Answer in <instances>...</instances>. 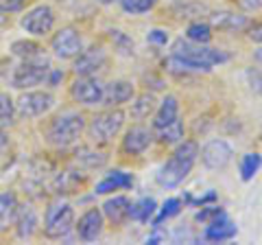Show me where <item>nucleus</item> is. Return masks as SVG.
I'll return each mask as SVG.
<instances>
[{
    "label": "nucleus",
    "mask_w": 262,
    "mask_h": 245,
    "mask_svg": "<svg viewBox=\"0 0 262 245\" xmlns=\"http://www.w3.org/2000/svg\"><path fill=\"white\" fill-rule=\"evenodd\" d=\"M196 156H199V145L194 140H184L177 145V149L173 151V156L168 158V162L160 169L158 182L166 189H175L177 184H182L186 175L192 171Z\"/></svg>",
    "instance_id": "1"
},
{
    "label": "nucleus",
    "mask_w": 262,
    "mask_h": 245,
    "mask_svg": "<svg viewBox=\"0 0 262 245\" xmlns=\"http://www.w3.org/2000/svg\"><path fill=\"white\" fill-rule=\"evenodd\" d=\"M85 129V116L77 112H66L55 116L46 127V142L57 147V149H66V147L75 145L79 136Z\"/></svg>",
    "instance_id": "2"
},
{
    "label": "nucleus",
    "mask_w": 262,
    "mask_h": 245,
    "mask_svg": "<svg viewBox=\"0 0 262 245\" xmlns=\"http://www.w3.org/2000/svg\"><path fill=\"white\" fill-rule=\"evenodd\" d=\"M75 226V210L66 201L48 203L44 212V236L46 239H63Z\"/></svg>",
    "instance_id": "3"
},
{
    "label": "nucleus",
    "mask_w": 262,
    "mask_h": 245,
    "mask_svg": "<svg viewBox=\"0 0 262 245\" xmlns=\"http://www.w3.org/2000/svg\"><path fill=\"white\" fill-rule=\"evenodd\" d=\"M122 125H125V112L118 108H112V110L96 114V116L90 120L88 134L96 145H105L120 132Z\"/></svg>",
    "instance_id": "4"
},
{
    "label": "nucleus",
    "mask_w": 262,
    "mask_h": 245,
    "mask_svg": "<svg viewBox=\"0 0 262 245\" xmlns=\"http://www.w3.org/2000/svg\"><path fill=\"white\" fill-rule=\"evenodd\" d=\"M173 55L182 57V59H190L196 64H203V66H214V64H225L229 59V55L223 51H216V48H210L208 44H194L190 39H177L173 44Z\"/></svg>",
    "instance_id": "5"
},
{
    "label": "nucleus",
    "mask_w": 262,
    "mask_h": 245,
    "mask_svg": "<svg viewBox=\"0 0 262 245\" xmlns=\"http://www.w3.org/2000/svg\"><path fill=\"white\" fill-rule=\"evenodd\" d=\"M48 72H51V64L44 59H29V62H22L18 68L13 70L11 75V86L18 88V90H29L33 86H39L44 84Z\"/></svg>",
    "instance_id": "6"
},
{
    "label": "nucleus",
    "mask_w": 262,
    "mask_h": 245,
    "mask_svg": "<svg viewBox=\"0 0 262 245\" xmlns=\"http://www.w3.org/2000/svg\"><path fill=\"white\" fill-rule=\"evenodd\" d=\"M22 29L33 37H44L55 29V11L48 5H37L22 15Z\"/></svg>",
    "instance_id": "7"
},
{
    "label": "nucleus",
    "mask_w": 262,
    "mask_h": 245,
    "mask_svg": "<svg viewBox=\"0 0 262 245\" xmlns=\"http://www.w3.org/2000/svg\"><path fill=\"white\" fill-rule=\"evenodd\" d=\"M51 48H53L55 57H59V59H75V57L83 51V37H81L79 29L63 27L53 35Z\"/></svg>",
    "instance_id": "8"
},
{
    "label": "nucleus",
    "mask_w": 262,
    "mask_h": 245,
    "mask_svg": "<svg viewBox=\"0 0 262 245\" xmlns=\"http://www.w3.org/2000/svg\"><path fill=\"white\" fill-rule=\"evenodd\" d=\"M55 108V96L51 92H27L15 103V112L24 118H37Z\"/></svg>",
    "instance_id": "9"
},
{
    "label": "nucleus",
    "mask_w": 262,
    "mask_h": 245,
    "mask_svg": "<svg viewBox=\"0 0 262 245\" xmlns=\"http://www.w3.org/2000/svg\"><path fill=\"white\" fill-rule=\"evenodd\" d=\"M107 66V51L103 46H90L75 57V75L77 77H94Z\"/></svg>",
    "instance_id": "10"
},
{
    "label": "nucleus",
    "mask_w": 262,
    "mask_h": 245,
    "mask_svg": "<svg viewBox=\"0 0 262 245\" xmlns=\"http://www.w3.org/2000/svg\"><path fill=\"white\" fill-rule=\"evenodd\" d=\"M70 96L81 105H96L103 101V84L96 77H77L70 86Z\"/></svg>",
    "instance_id": "11"
},
{
    "label": "nucleus",
    "mask_w": 262,
    "mask_h": 245,
    "mask_svg": "<svg viewBox=\"0 0 262 245\" xmlns=\"http://www.w3.org/2000/svg\"><path fill=\"white\" fill-rule=\"evenodd\" d=\"M232 147L225 140H210L206 147L201 149V160L208 169H223L232 162Z\"/></svg>",
    "instance_id": "12"
},
{
    "label": "nucleus",
    "mask_w": 262,
    "mask_h": 245,
    "mask_svg": "<svg viewBox=\"0 0 262 245\" xmlns=\"http://www.w3.org/2000/svg\"><path fill=\"white\" fill-rule=\"evenodd\" d=\"M101 232H103V210L98 208L85 210L77 223V236L83 243H92L101 236Z\"/></svg>",
    "instance_id": "13"
},
{
    "label": "nucleus",
    "mask_w": 262,
    "mask_h": 245,
    "mask_svg": "<svg viewBox=\"0 0 262 245\" xmlns=\"http://www.w3.org/2000/svg\"><path fill=\"white\" fill-rule=\"evenodd\" d=\"M151 140H153L151 129L136 125L125 134V138H122V151L129 153V156H140V153L146 151V147L151 145Z\"/></svg>",
    "instance_id": "14"
},
{
    "label": "nucleus",
    "mask_w": 262,
    "mask_h": 245,
    "mask_svg": "<svg viewBox=\"0 0 262 245\" xmlns=\"http://www.w3.org/2000/svg\"><path fill=\"white\" fill-rule=\"evenodd\" d=\"M134 94H136V90L134 86L129 84V81H112V84L107 86H103V101L105 105H110V108H116V105H122V103H127L134 99Z\"/></svg>",
    "instance_id": "15"
},
{
    "label": "nucleus",
    "mask_w": 262,
    "mask_h": 245,
    "mask_svg": "<svg viewBox=\"0 0 262 245\" xmlns=\"http://www.w3.org/2000/svg\"><path fill=\"white\" fill-rule=\"evenodd\" d=\"M13 226H15V234H18V239L27 241L31 239L33 234L37 230V212L33 206H18L15 210V219H13Z\"/></svg>",
    "instance_id": "16"
},
{
    "label": "nucleus",
    "mask_w": 262,
    "mask_h": 245,
    "mask_svg": "<svg viewBox=\"0 0 262 245\" xmlns=\"http://www.w3.org/2000/svg\"><path fill=\"white\" fill-rule=\"evenodd\" d=\"M134 186V175L125 173V171H112L110 175H105L101 182L96 184L94 193L96 195H107L114 191H120V189H131Z\"/></svg>",
    "instance_id": "17"
},
{
    "label": "nucleus",
    "mask_w": 262,
    "mask_h": 245,
    "mask_svg": "<svg viewBox=\"0 0 262 245\" xmlns=\"http://www.w3.org/2000/svg\"><path fill=\"white\" fill-rule=\"evenodd\" d=\"M129 206H131V201L127 197H122V195L110 197L103 203V217H107L114 226H120L129 219Z\"/></svg>",
    "instance_id": "18"
},
{
    "label": "nucleus",
    "mask_w": 262,
    "mask_h": 245,
    "mask_svg": "<svg viewBox=\"0 0 262 245\" xmlns=\"http://www.w3.org/2000/svg\"><path fill=\"white\" fill-rule=\"evenodd\" d=\"M236 226L229 221L227 215H221L216 217L214 221H210L208 228H206V239L208 241H229L236 236Z\"/></svg>",
    "instance_id": "19"
},
{
    "label": "nucleus",
    "mask_w": 262,
    "mask_h": 245,
    "mask_svg": "<svg viewBox=\"0 0 262 245\" xmlns=\"http://www.w3.org/2000/svg\"><path fill=\"white\" fill-rule=\"evenodd\" d=\"M164 68L166 72H173V75H199V72H210V66H203V64H196L190 59H182L177 55H170L168 59H164Z\"/></svg>",
    "instance_id": "20"
},
{
    "label": "nucleus",
    "mask_w": 262,
    "mask_h": 245,
    "mask_svg": "<svg viewBox=\"0 0 262 245\" xmlns=\"http://www.w3.org/2000/svg\"><path fill=\"white\" fill-rule=\"evenodd\" d=\"M18 206H20V201H18V197H15V193H11V191L0 193V232L9 230V228L13 226Z\"/></svg>",
    "instance_id": "21"
},
{
    "label": "nucleus",
    "mask_w": 262,
    "mask_h": 245,
    "mask_svg": "<svg viewBox=\"0 0 262 245\" xmlns=\"http://www.w3.org/2000/svg\"><path fill=\"white\" fill-rule=\"evenodd\" d=\"M210 22H212V27L223 29V31H238V29L247 27V18H245V15H238V13H232V11L212 13Z\"/></svg>",
    "instance_id": "22"
},
{
    "label": "nucleus",
    "mask_w": 262,
    "mask_h": 245,
    "mask_svg": "<svg viewBox=\"0 0 262 245\" xmlns=\"http://www.w3.org/2000/svg\"><path fill=\"white\" fill-rule=\"evenodd\" d=\"M177 112H179V103L175 96H166V99L162 101L160 105V110L155 112V118H153V129H162V127H166L168 122H173L177 118Z\"/></svg>",
    "instance_id": "23"
},
{
    "label": "nucleus",
    "mask_w": 262,
    "mask_h": 245,
    "mask_svg": "<svg viewBox=\"0 0 262 245\" xmlns=\"http://www.w3.org/2000/svg\"><path fill=\"white\" fill-rule=\"evenodd\" d=\"M11 51L15 57H20L22 62H29V59H44V51L42 46L37 42H33V39H18V42H13Z\"/></svg>",
    "instance_id": "24"
},
{
    "label": "nucleus",
    "mask_w": 262,
    "mask_h": 245,
    "mask_svg": "<svg viewBox=\"0 0 262 245\" xmlns=\"http://www.w3.org/2000/svg\"><path fill=\"white\" fill-rule=\"evenodd\" d=\"M155 208H158L155 199L153 197H144V199H140L138 203H131V206H129V219H134V221H140V223H146L153 217Z\"/></svg>",
    "instance_id": "25"
},
{
    "label": "nucleus",
    "mask_w": 262,
    "mask_h": 245,
    "mask_svg": "<svg viewBox=\"0 0 262 245\" xmlns=\"http://www.w3.org/2000/svg\"><path fill=\"white\" fill-rule=\"evenodd\" d=\"M158 138H160V142L162 145H175V142H182L184 140V122L182 120H173V122H168L166 127H162V129H158Z\"/></svg>",
    "instance_id": "26"
},
{
    "label": "nucleus",
    "mask_w": 262,
    "mask_h": 245,
    "mask_svg": "<svg viewBox=\"0 0 262 245\" xmlns=\"http://www.w3.org/2000/svg\"><path fill=\"white\" fill-rule=\"evenodd\" d=\"M153 112H155V96L149 94V92L140 94L134 103H131V116H134L136 120H142Z\"/></svg>",
    "instance_id": "27"
},
{
    "label": "nucleus",
    "mask_w": 262,
    "mask_h": 245,
    "mask_svg": "<svg viewBox=\"0 0 262 245\" xmlns=\"http://www.w3.org/2000/svg\"><path fill=\"white\" fill-rule=\"evenodd\" d=\"M186 37L194 44H210L212 42V27L206 22H192L186 31Z\"/></svg>",
    "instance_id": "28"
},
{
    "label": "nucleus",
    "mask_w": 262,
    "mask_h": 245,
    "mask_svg": "<svg viewBox=\"0 0 262 245\" xmlns=\"http://www.w3.org/2000/svg\"><path fill=\"white\" fill-rule=\"evenodd\" d=\"M260 167H262L260 153H247V156H243V160H241V177L245 182H249V179L260 171Z\"/></svg>",
    "instance_id": "29"
},
{
    "label": "nucleus",
    "mask_w": 262,
    "mask_h": 245,
    "mask_svg": "<svg viewBox=\"0 0 262 245\" xmlns=\"http://www.w3.org/2000/svg\"><path fill=\"white\" fill-rule=\"evenodd\" d=\"M15 120V103L9 94L0 92V127H9Z\"/></svg>",
    "instance_id": "30"
},
{
    "label": "nucleus",
    "mask_w": 262,
    "mask_h": 245,
    "mask_svg": "<svg viewBox=\"0 0 262 245\" xmlns=\"http://www.w3.org/2000/svg\"><path fill=\"white\" fill-rule=\"evenodd\" d=\"M122 11H127L131 15H138V13H146L151 11L155 5H158V0H118Z\"/></svg>",
    "instance_id": "31"
},
{
    "label": "nucleus",
    "mask_w": 262,
    "mask_h": 245,
    "mask_svg": "<svg viewBox=\"0 0 262 245\" xmlns=\"http://www.w3.org/2000/svg\"><path fill=\"white\" fill-rule=\"evenodd\" d=\"M179 208H182V199H177V197H170V199H166L164 201V206H162V210H160V215H158V219L153 221V226H160L164 219H168V217H175L177 212H179Z\"/></svg>",
    "instance_id": "32"
},
{
    "label": "nucleus",
    "mask_w": 262,
    "mask_h": 245,
    "mask_svg": "<svg viewBox=\"0 0 262 245\" xmlns=\"http://www.w3.org/2000/svg\"><path fill=\"white\" fill-rule=\"evenodd\" d=\"M110 37H112V42L116 44V48H118L120 53H125V55L134 53V42H131V39L125 33H122V31H116V29L110 31Z\"/></svg>",
    "instance_id": "33"
},
{
    "label": "nucleus",
    "mask_w": 262,
    "mask_h": 245,
    "mask_svg": "<svg viewBox=\"0 0 262 245\" xmlns=\"http://www.w3.org/2000/svg\"><path fill=\"white\" fill-rule=\"evenodd\" d=\"M221 215H225V212L223 210H221V208H216V206H210V208H203L201 212H196V221H199V223H210V221H214V219L216 217H221Z\"/></svg>",
    "instance_id": "34"
},
{
    "label": "nucleus",
    "mask_w": 262,
    "mask_h": 245,
    "mask_svg": "<svg viewBox=\"0 0 262 245\" xmlns=\"http://www.w3.org/2000/svg\"><path fill=\"white\" fill-rule=\"evenodd\" d=\"M27 0H0V11L5 13H18L24 9Z\"/></svg>",
    "instance_id": "35"
},
{
    "label": "nucleus",
    "mask_w": 262,
    "mask_h": 245,
    "mask_svg": "<svg viewBox=\"0 0 262 245\" xmlns=\"http://www.w3.org/2000/svg\"><path fill=\"white\" fill-rule=\"evenodd\" d=\"M149 42H153V44H166L168 42V33H166V31H160V29H153L149 33Z\"/></svg>",
    "instance_id": "36"
},
{
    "label": "nucleus",
    "mask_w": 262,
    "mask_h": 245,
    "mask_svg": "<svg viewBox=\"0 0 262 245\" xmlns=\"http://www.w3.org/2000/svg\"><path fill=\"white\" fill-rule=\"evenodd\" d=\"M61 79H63V72H61V70H57V68H51V72H48V77H46V84L55 88Z\"/></svg>",
    "instance_id": "37"
},
{
    "label": "nucleus",
    "mask_w": 262,
    "mask_h": 245,
    "mask_svg": "<svg viewBox=\"0 0 262 245\" xmlns=\"http://www.w3.org/2000/svg\"><path fill=\"white\" fill-rule=\"evenodd\" d=\"M249 39H253V42L262 44V22L253 24V27H249Z\"/></svg>",
    "instance_id": "38"
},
{
    "label": "nucleus",
    "mask_w": 262,
    "mask_h": 245,
    "mask_svg": "<svg viewBox=\"0 0 262 245\" xmlns=\"http://www.w3.org/2000/svg\"><path fill=\"white\" fill-rule=\"evenodd\" d=\"M7 149H9V136H7L5 127H0V158L7 153Z\"/></svg>",
    "instance_id": "39"
},
{
    "label": "nucleus",
    "mask_w": 262,
    "mask_h": 245,
    "mask_svg": "<svg viewBox=\"0 0 262 245\" xmlns=\"http://www.w3.org/2000/svg\"><path fill=\"white\" fill-rule=\"evenodd\" d=\"M241 7L247 11H256L262 7V0H241Z\"/></svg>",
    "instance_id": "40"
},
{
    "label": "nucleus",
    "mask_w": 262,
    "mask_h": 245,
    "mask_svg": "<svg viewBox=\"0 0 262 245\" xmlns=\"http://www.w3.org/2000/svg\"><path fill=\"white\" fill-rule=\"evenodd\" d=\"M7 22H9V18H7V15H5V11H0V27H5Z\"/></svg>",
    "instance_id": "41"
},
{
    "label": "nucleus",
    "mask_w": 262,
    "mask_h": 245,
    "mask_svg": "<svg viewBox=\"0 0 262 245\" xmlns=\"http://www.w3.org/2000/svg\"><path fill=\"white\" fill-rule=\"evenodd\" d=\"M256 59L262 64V48H260V51H256Z\"/></svg>",
    "instance_id": "42"
},
{
    "label": "nucleus",
    "mask_w": 262,
    "mask_h": 245,
    "mask_svg": "<svg viewBox=\"0 0 262 245\" xmlns=\"http://www.w3.org/2000/svg\"><path fill=\"white\" fill-rule=\"evenodd\" d=\"M96 3H101V5H112L114 0H96Z\"/></svg>",
    "instance_id": "43"
},
{
    "label": "nucleus",
    "mask_w": 262,
    "mask_h": 245,
    "mask_svg": "<svg viewBox=\"0 0 262 245\" xmlns=\"http://www.w3.org/2000/svg\"><path fill=\"white\" fill-rule=\"evenodd\" d=\"M260 138H262V136H260Z\"/></svg>",
    "instance_id": "44"
}]
</instances>
